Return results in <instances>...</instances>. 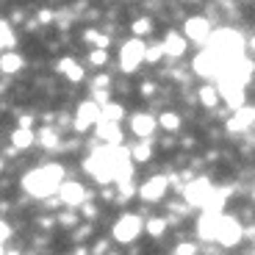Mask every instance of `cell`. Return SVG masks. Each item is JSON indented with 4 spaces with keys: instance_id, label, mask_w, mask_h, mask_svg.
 Instances as JSON below:
<instances>
[{
    "instance_id": "21",
    "label": "cell",
    "mask_w": 255,
    "mask_h": 255,
    "mask_svg": "<svg viewBox=\"0 0 255 255\" xmlns=\"http://www.w3.org/2000/svg\"><path fill=\"white\" fill-rule=\"evenodd\" d=\"M14 45H17V36H14V28L8 19H3V25H0V47H3V53H11Z\"/></svg>"
},
{
    "instance_id": "28",
    "label": "cell",
    "mask_w": 255,
    "mask_h": 255,
    "mask_svg": "<svg viewBox=\"0 0 255 255\" xmlns=\"http://www.w3.org/2000/svg\"><path fill=\"white\" fill-rule=\"evenodd\" d=\"M89 64H92V67H106V64H109V50L92 47V50H89Z\"/></svg>"
},
{
    "instance_id": "14",
    "label": "cell",
    "mask_w": 255,
    "mask_h": 255,
    "mask_svg": "<svg viewBox=\"0 0 255 255\" xmlns=\"http://www.w3.org/2000/svg\"><path fill=\"white\" fill-rule=\"evenodd\" d=\"M186 47H189V39H186L183 33H178V31H166V36H164V50H166V56L180 58V56L186 53Z\"/></svg>"
},
{
    "instance_id": "22",
    "label": "cell",
    "mask_w": 255,
    "mask_h": 255,
    "mask_svg": "<svg viewBox=\"0 0 255 255\" xmlns=\"http://www.w3.org/2000/svg\"><path fill=\"white\" fill-rule=\"evenodd\" d=\"M180 122H183V120H180L178 111H164V114L158 117V128H161V130H166V133H175V130L180 128Z\"/></svg>"
},
{
    "instance_id": "32",
    "label": "cell",
    "mask_w": 255,
    "mask_h": 255,
    "mask_svg": "<svg viewBox=\"0 0 255 255\" xmlns=\"http://www.w3.org/2000/svg\"><path fill=\"white\" fill-rule=\"evenodd\" d=\"M109 247L111 244L106 242V239H100V242H95V247H92V255H109Z\"/></svg>"
},
{
    "instance_id": "25",
    "label": "cell",
    "mask_w": 255,
    "mask_h": 255,
    "mask_svg": "<svg viewBox=\"0 0 255 255\" xmlns=\"http://www.w3.org/2000/svg\"><path fill=\"white\" fill-rule=\"evenodd\" d=\"M83 39H86V42H92L95 47H100V50H109V45H111V39L106 36V33L95 31V28H89V31L83 33Z\"/></svg>"
},
{
    "instance_id": "26",
    "label": "cell",
    "mask_w": 255,
    "mask_h": 255,
    "mask_svg": "<svg viewBox=\"0 0 255 255\" xmlns=\"http://www.w3.org/2000/svg\"><path fill=\"white\" fill-rule=\"evenodd\" d=\"M130 31H133V36H136V39L147 36V33H153V19H150V17H139V19H133Z\"/></svg>"
},
{
    "instance_id": "7",
    "label": "cell",
    "mask_w": 255,
    "mask_h": 255,
    "mask_svg": "<svg viewBox=\"0 0 255 255\" xmlns=\"http://www.w3.org/2000/svg\"><path fill=\"white\" fill-rule=\"evenodd\" d=\"M244 239V228L236 217L225 214L222 222H219V236H217V244L219 247H236L239 242Z\"/></svg>"
},
{
    "instance_id": "3",
    "label": "cell",
    "mask_w": 255,
    "mask_h": 255,
    "mask_svg": "<svg viewBox=\"0 0 255 255\" xmlns=\"http://www.w3.org/2000/svg\"><path fill=\"white\" fill-rule=\"evenodd\" d=\"M141 230H144V222H141L139 214H122L111 228V236H114L117 244H130L139 239Z\"/></svg>"
},
{
    "instance_id": "35",
    "label": "cell",
    "mask_w": 255,
    "mask_h": 255,
    "mask_svg": "<svg viewBox=\"0 0 255 255\" xmlns=\"http://www.w3.org/2000/svg\"><path fill=\"white\" fill-rule=\"evenodd\" d=\"M155 95V83H141V97H153Z\"/></svg>"
},
{
    "instance_id": "31",
    "label": "cell",
    "mask_w": 255,
    "mask_h": 255,
    "mask_svg": "<svg viewBox=\"0 0 255 255\" xmlns=\"http://www.w3.org/2000/svg\"><path fill=\"white\" fill-rule=\"evenodd\" d=\"M58 225H61V228H78V217L70 214V211H67V214H58Z\"/></svg>"
},
{
    "instance_id": "11",
    "label": "cell",
    "mask_w": 255,
    "mask_h": 255,
    "mask_svg": "<svg viewBox=\"0 0 255 255\" xmlns=\"http://www.w3.org/2000/svg\"><path fill=\"white\" fill-rule=\"evenodd\" d=\"M222 217L225 214H211V211H203V214H200V219H197V239L200 242H217Z\"/></svg>"
},
{
    "instance_id": "27",
    "label": "cell",
    "mask_w": 255,
    "mask_h": 255,
    "mask_svg": "<svg viewBox=\"0 0 255 255\" xmlns=\"http://www.w3.org/2000/svg\"><path fill=\"white\" fill-rule=\"evenodd\" d=\"M164 56H166V50H164V42H153V45H147L144 61H150V64H158Z\"/></svg>"
},
{
    "instance_id": "19",
    "label": "cell",
    "mask_w": 255,
    "mask_h": 255,
    "mask_svg": "<svg viewBox=\"0 0 255 255\" xmlns=\"http://www.w3.org/2000/svg\"><path fill=\"white\" fill-rule=\"evenodd\" d=\"M197 97H200V103H203L205 109H217V103L222 100V95H219V86H217V83H205L203 89L197 92Z\"/></svg>"
},
{
    "instance_id": "4",
    "label": "cell",
    "mask_w": 255,
    "mask_h": 255,
    "mask_svg": "<svg viewBox=\"0 0 255 255\" xmlns=\"http://www.w3.org/2000/svg\"><path fill=\"white\" fill-rule=\"evenodd\" d=\"M144 53H147V45L141 39H136V36L128 39L120 50V70L125 72V75H133L141 67V61H144Z\"/></svg>"
},
{
    "instance_id": "17",
    "label": "cell",
    "mask_w": 255,
    "mask_h": 255,
    "mask_svg": "<svg viewBox=\"0 0 255 255\" xmlns=\"http://www.w3.org/2000/svg\"><path fill=\"white\" fill-rule=\"evenodd\" d=\"M11 144L14 150H28V147L36 144V130H31V128H17L11 133Z\"/></svg>"
},
{
    "instance_id": "2",
    "label": "cell",
    "mask_w": 255,
    "mask_h": 255,
    "mask_svg": "<svg viewBox=\"0 0 255 255\" xmlns=\"http://www.w3.org/2000/svg\"><path fill=\"white\" fill-rule=\"evenodd\" d=\"M214 194H217V189H214V183L208 178H194L183 186V200L191 208H208Z\"/></svg>"
},
{
    "instance_id": "39",
    "label": "cell",
    "mask_w": 255,
    "mask_h": 255,
    "mask_svg": "<svg viewBox=\"0 0 255 255\" xmlns=\"http://www.w3.org/2000/svg\"><path fill=\"white\" fill-rule=\"evenodd\" d=\"M72 255H92V250L89 247H75V253Z\"/></svg>"
},
{
    "instance_id": "1",
    "label": "cell",
    "mask_w": 255,
    "mask_h": 255,
    "mask_svg": "<svg viewBox=\"0 0 255 255\" xmlns=\"http://www.w3.org/2000/svg\"><path fill=\"white\" fill-rule=\"evenodd\" d=\"M61 180H64V166L61 164H45L42 169H31L22 175L19 186L36 200H50L61 191Z\"/></svg>"
},
{
    "instance_id": "38",
    "label": "cell",
    "mask_w": 255,
    "mask_h": 255,
    "mask_svg": "<svg viewBox=\"0 0 255 255\" xmlns=\"http://www.w3.org/2000/svg\"><path fill=\"white\" fill-rule=\"evenodd\" d=\"M8 239H11V225L3 222V242H8Z\"/></svg>"
},
{
    "instance_id": "23",
    "label": "cell",
    "mask_w": 255,
    "mask_h": 255,
    "mask_svg": "<svg viewBox=\"0 0 255 255\" xmlns=\"http://www.w3.org/2000/svg\"><path fill=\"white\" fill-rule=\"evenodd\" d=\"M166 219H161V217H150L144 222V230H147V236H153V239H161L166 233Z\"/></svg>"
},
{
    "instance_id": "37",
    "label": "cell",
    "mask_w": 255,
    "mask_h": 255,
    "mask_svg": "<svg viewBox=\"0 0 255 255\" xmlns=\"http://www.w3.org/2000/svg\"><path fill=\"white\" fill-rule=\"evenodd\" d=\"M33 125V117L31 114H19V128H31Z\"/></svg>"
},
{
    "instance_id": "33",
    "label": "cell",
    "mask_w": 255,
    "mask_h": 255,
    "mask_svg": "<svg viewBox=\"0 0 255 255\" xmlns=\"http://www.w3.org/2000/svg\"><path fill=\"white\" fill-rule=\"evenodd\" d=\"M92 236V225H78L75 230V242H83V239H89Z\"/></svg>"
},
{
    "instance_id": "36",
    "label": "cell",
    "mask_w": 255,
    "mask_h": 255,
    "mask_svg": "<svg viewBox=\"0 0 255 255\" xmlns=\"http://www.w3.org/2000/svg\"><path fill=\"white\" fill-rule=\"evenodd\" d=\"M50 19H53V11H50V8H42V11H39V22H45V25H47Z\"/></svg>"
},
{
    "instance_id": "9",
    "label": "cell",
    "mask_w": 255,
    "mask_h": 255,
    "mask_svg": "<svg viewBox=\"0 0 255 255\" xmlns=\"http://www.w3.org/2000/svg\"><path fill=\"white\" fill-rule=\"evenodd\" d=\"M166 189H169V178L166 175H153L139 186V197L144 203H158V200H164Z\"/></svg>"
},
{
    "instance_id": "6",
    "label": "cell",
    "mask_w": 255,
    "mask_h": 255,
    "mask_svg": "<svg viewBox=\"0 0 255 255\" xmlns=\"http://www.w3.org/2000/svg\"><path fill=\"white\" fill-rule=\"evenodd\" d=\"M183 36L189 39V42H194V45H208L211 42V36H214V28H211V22H208V17H189L183 22Z\"/></svg>"
},
{
    "instance_id": "29",
    "label": "cell",
    "mask_w": 255,
    "mask_h": 255,
    "mask_svg": "<svg viewBox=\"0 0 255 255\" xmlns=\"http://www.w3.org/2000/svg\"><path fill=\"white\" fill-rule=\"evenodd\" d=\"M200 250H197V244L194 242H180L178 247H175V255H197Z\"/></svg>"
},
{
    "instance_id": "24",
    "label": "cell",
    "mask_w": 255,
    "mask_h": 255,
    "mask_svg": "<svg viewBox=\"0 0 255 255\" xmlns=\"http://www.w3.org/2000/svg\"><path fill=\"white\" fill-rule=\"evenodd\" d=\"M122 117H125V106L122 103L111 100L109 106H103V120L106 122H122Z\"/></svg>"
},
{
    "instance_id": "10",
    "label": "cell",
    "mask_w": 255,
    "mask_h": 255,
    "mask_svg": "<svg viewBox=\"0 0 255 255\" xmlns=\"http://www.w3.org/2000/svg\"><path fill=\"white\" fill-rule=\"evenodd\" d=\"M155 128H158V117L147 114V111H139V114L130 117V133L139 136L141 141H153Z\"/></svg>"
},
{
    "instance_id": "20",
    "label": "cell",
    "mask_w": 255,
    "mask_h": 255,
    "mask_svg": "<svg viewBox=\"0 0 255 255\" xmlns=\"http://www.w3.org/2000/svg\"><path fill=\"white\" fill-rule=\"evenodd\" d=\"M130 158L133 164H147V161L153 158V141H139V144L130 147Z\"/></svg>"
},
{
    "instance_id": "12",
    "label": "cell",
    "mask_w": 255,
    "mask_h": 255,
    "mask_svg": "<svg viewBox=\"0 0 255 255\" xmlns=\"http://www.w3.org/2000/svg\"><path fill=\"white\" fill-rule=\"evenodd\" d=\"M58 200H61L67 208H81L83 203H89V200H86V189H83V183H78V180H67V183L61 186V191H58Z\"/></svg>"
},
{
    "instance_id": "34",
    "label": "cell",
    "mask_w": 255,
    "mask_h": 255,
    "mask_svg": "<svg viewBox=\"0 0 255 255\" xmlns=\"http://www.w3.org/2000/svg\"><path fill=\"white\" fill-rule=\"evenodd\" d=\"M81 214H83L86 219H95V217H97V208H95V203H83V205H81Z\"/></svg>"
},
{
    "instance_id": "15",
    "label": "cell",
    "mask_w": 255,
    "mask_h": 255,
    "mask_svg": "<svg viewBox=\"0 0 255 255\" xmlns=\"http://www.w3.org/2000/svg\"><path fill=\"white\" fill-rule=\"evenodd\" d=\"M56 70L61 72V75L67 78V81H72V83H81L83 78H86V72H83V67L75 61V58H70V56H67V58H61V61L56 64Z\"/></svg>"
},
{
    "instance_id": "41",
    "label": "cell",
    "mask_w": 255,
    "mask_h": 255,
    "mask_svg": "<svg viewBox=\"0 0 255 255\" xmlns=\"http://www.w3.org/2000/svg\"><path fill=\"white\" fill-rule=\"evenodd\" d=\"M253 255H255V253H253Z\"/></svg>"
},
{
    "instance_id": "30",
    "label": "cell",
    "mask_w": 255,
    "mask_h": 255,
    "mask_svg": "<svg viewBox=\"0 0 255 255\" xmlns=\"http://www.w3.org/2000/svg\"><path fill=\"white\" fill-rule=\"evenodd\" d=\"M92 89L95 92H109L111 89V75H97L95 83H92Z\"/></svg>"
},
{
    "instance_id": "5",
    "label": "cell",
    "mask_w": 255,
    "mask_h": 255,
    "mask_svg": "<svg viewBox=\"0 0 255 255\" xmlns=\"http://www.w3.org/2000/svg\"><path fill=\"white\" fill-rule=\"evenodd\" d=\"M103 120V106L95 100H83L81 106L75 109V120H72V128L78 133H86L89 128H97Z\"/></svg>"
},
{
    "instance_id": "18",
    "label": "cell",
    "mask_w": 255,
    "mask_h": 255,
    "mask_svg": "<svg viewBox=\"0 0 255 255\" xmlns=\"http://www.w3.org/2000/svg\"><path fill=\"white\" fill-rule=\"evenodd\" d=\"M25 67V61H22V56L19 53H3V58H0V70H3V75H17L19 70Z\"/></svg>"
},
{
    "instance_id": "13",
    "label": "cell",
    "mask_w": 255,
    "mask_h": 255,
    "mask_svg": "<svg viewBox=\"0 0 255 255\" xmlns=\"http://www.w3.org/2000/svg\"><path fill=\"white\" fill-rule=\"evenodd\" d=\"M95 130H97V139H103L106 144H111V147H120L122 144V128H120V122L100 120V125H97Z\"/></svg>"
},
{
    "instance_id": "40",
    "label": "cell",
    "mask_w": 255,
    "mask_h": 255,
    "mask_svg": "<svg viewBox=\"0 0 255 255\" xmlns=\"http://www.w3.org/2000/svg\"><path fill=\"white\" fill-rule=\"evenodd\" d=\"M247 50H250V53H255V36H253V39H250V42H247Z\"/></svg>"
},
{
    "instance_id": "8",
    "label": "cell",
    "mask_w": 255,
    "mask_h": 255,
    "mask_svg": "<svg viewBox=\"0 0 255 255\" xmlns=\"http://www.w3.org/2000/svg\"><path fill=\"white\" fill-rule=\"evenodd\" d=\"M225 128H228L230 136L247 133L250 128H255V106H244L239 111H230V117L225 120Z\"/></svg>"
},
{
    "instance_id": "16",
    "label": "cell",
    "mask_w": 255,
    "mask_h": 255,
    "mask_svg": "<svg viewBox=\"0 0 255 255\" xmlns=\"http://www.w3.org/2000/svg\"><path fill=\"white\" fill-rule=\"evenodd\" d=\"M36 144H39V147H45V150H56V147H61V136H58L56 128L45 125V128H39Z\"/></svg>"
}]
</instances>
